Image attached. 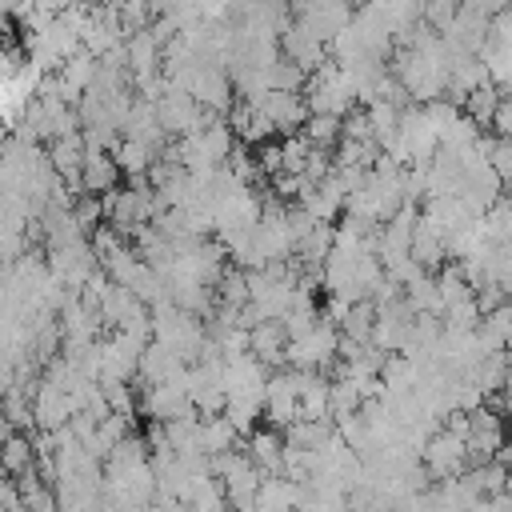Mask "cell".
<instances>
[{"instance_id":"cell-1","label":"cell","mask_w":512,"mask_h":512,"mask_svg":"<svg viewBox=\"0 0 512 512\" xmlns=\"http://www.w3.org/2000/svg\"><path fill=\"white\" fill-rule=\"evenodd\" d=\"M308 108L312 112H336V116H348L356 104H360V92H356V80L348 76V68L340 60H324L312 76H308Z\"/></svg>"},{"instance_id":"cell-2","label":"cell","mask_w":512,"mask_h":512,"mask_svg":"<svg viewBox=\"0 0 512 512\" xmlns=\"http://www.w3.org/2000/svg\"><path fill=\"white\" fill-rule=\"evenodd\" d=\"M264 416L276 428H288L292 420H300V368H276L268 376L264 388Z\"/></svg>"},{"instance_id":"cell-3","label":"cell","mask_w":512,"mask_h":512,"mask_svg":"<svg viewBox=\"0 0 512 512\" xmlns=\"http://www.w3.org/2000/svg\"><path fill=\"white\" fill-rule=\"evenodd\" d=\"M256 108H264L268 116H272V124H276V132H284V136H292V132H300L304 128V120L312 116V108H308V96H300V88H268V92H260V96H248Z\"/></svg>"},{"instance_id":"cell-4","label":"cell","mask_w":512,"mask_h":512,"mask_svg":"<svg viewBox=\"0 0 512 512\" xmlns=\"http://www.w3.org/2000/svg\"><path fill=\"white\" fill-rule=\"evenodd\" d=\"M140 356H144V340H136L124 328H116V336L100 340V380H132V376H140Z\"/></svg>"},{"instance_id":"cell-5","label":"cell","mask_w":512,"mask_h":512,"mask_svg":"<svg viewBox=\"0 0 512 512\" xmlns=\"http://www.w3.org/2000/svg\"><path fill=\"white\" fill-rule=\"evenodd\" d=\"M468 460H472L468 440H464L460 432H452V428H436V432L428 436V444H424V464H428V472H432L436 480L460 476Z\"/></svg>"},{"instance_id":"cell-6","label":"cell","mask_w":512,"mask_h":512,"mask_svg":"<svg viewBox=\"0 0 512 512\" xmlns=\"http://www.w3.org/2000/svg\"><path fill=\"white\" fill-rule=\"evenodd\" d=\"M280 52L284 56H292L308 76L328 60V40H320L300 16H292V20H284V28H280Z\"/></svg>"},{"instance_id":"cell-7","label":"cell","mask_w":512,"mask_h":512,"mask_svg":"<svg viewBox=\"0 0 512 512\" xmlns=\"http://www.w3.org/2000/svg\"><path fill=\"white\" fill-rule=\"evenodd\" d=\"M440 36L448 40V48H452V52H484V44L492 40V16H484V12H476V8H464V4H460L456 20H452Z\"/></svg>"},{"instance_id":"cell-8","label":"cell","mask_w":512,"mask_h":512,"mask_svg":"<svg viewBox=\"0 0 512 512\" xmlns=\"http://www.w3.org/2000/svg\"><path fill=\"white\" fill-rule=\"evenodd\" d=\"M188 92H192V96H196L204 108H212V112L228 116V104H232V84H228V72H224V68H216V60H200V68L192 72Z\"/></svg>"},{"instance_id":"cell-9","label":"cell","mask_w":512,"mask_h":512,"mask_svg":"<svg viewBox=\"0 0 512 512\" xmlns=\"http://www.w3.org/2000/svg\"><path fill=\"white\" fill-rule=\"evenodd\" d=\"M504 448V424L492 408H472V428H468V452L472 460H488Z\"/></svg>"},{"instance_id":"cell-10","label":"cell","mask_w":512,"mask_h":512,"mask_svg":"<svg viewBox=\"0 0 512 512\" xmlns=\"http://www.w3.org/2000/svg\"><path fill=\"white\" fill-rule=\"evenodd\" d=\"M252 352L268 368H288V328H284V320H260L252 328Z\"/></svg>"},{"instance_id":"cell-11","label":"cell","mask_w":512,"mask_h":512,"mask_svg":"<svg viewBox=\"0 0 512 512\" xmlns=\"http://www.w3.org/2000/svg\"><path fill=\"white\" fill-rule=\"evenodd\" d=\"M244 448H248V456H252L264 472H284V448H288V440L280 436L276 424H272V428H256Z\"/></svg>"},{"instance_id":"cell-12","label":"cell","mask_w":512,"mask_h":512,"mask_svg":"<svg viewBox=\"0 0 512 512\" xmlns=\"http://www.w3.org/2000/svg\"><path fill=\"white\" fill-rule=\"evenodd\" d=\"M120 172H124V168H120L116 152L108 156L104 148H88V160H84V172H80L84 192H108V188H116Z\"/></svg>"},{"instance_id":"cell-13","label":"cell","mask_w":512,"mask_h":512,"mask_svg":"<svg viewBox=\"0 0 512 512\" xmlns=\"http://www.w3.org/2000/svg\"><path fill=\"white\" fill-rule=\"evenodd\" d=\"M244 436H240V428L228 420V412H216V416H204L200 420V448L208 452V456H216V452H228V448H236Z\"/></svg>"},{"instance_id":"cell-14","label":"cell","mask_w":512,"mask_h":512,"mask_svg":"<svg viewBox=\"0 0 512 512\" xmlns=\"http://www.w3.org/2000/svg\"><path fill=\"white\" fill-rule=\"evenodd\" d=\"M156 148L152 144H144V140H136V136H124L120 144H116V160H120V168H124V176L128 180H140V176H148V168L156 164Z\"/></svg>"},{"instance_id":"cell-15","label":"cell","mask_w":512,"mask_h":512,"mask_svg":"<svg viewBox=\"0 0 512 512\" xmlns=\"http://www.w3.org/2000/svg\"><path fill=\"white\" fill-rule=\"evenodd\" d=\"M32 464H36V440H32V432L8 428V432H4V472L20 476V472H28Z\"/></svg>"},{"instance_id":"cell-16","label":"cell","mask_w":512,"mask_h":512,"mask_svg":"<svg viewBox=\"0 0 512 512\" xmlns=\"http://www.w3.org/2000/svg\"><path fill=\"white\" fill-rule=\"evenodd\" d=\"M224 412H228V420L240 428V436L248 440V436L256 432V420L264 416V396H260V392H232Z\"/></svg>"},{"instance_id":"cell-17","label":"cell","mask_w":512,"mask_h":512,"mask_svg":"<svg viewBox=\"0 0 512 512\" xmlns=\"http://www.w3.org/2000/svg\"><path fill=\"white\" fill-rule=\"evenodd\" d=\"M404 300L416 308V312H440L444 316V300H440V284L432 272H420L404 284Z\"/></svg>"},{"instance_id":"cell-18","label":"cell","mask_w":512,"mask_h":512,"mask_svg":"<svg viewBox=\"0 0 512 512\" xmlns=\"http://www.w3.org/2000/svg\"><path fill=\"white\" fill-rule=\"evenodd\" d=\"M400 112H404V104H396V100H372V104H368L372 136H376V144H380V148L400 132Z\"/></svg>"},{"instance_id":"cell-19","label":"cell","mask_w":512,"mask_h":512,"mask_svg":"<svg viewBox=\"0 0 512 512\" xmlns=\"http://www.w3.org/2000/svg\"><path fill=\"white\" fill-rule=\"evenodd\" d=\"M216 300L220 304H232V308H244L252 300V284H248V268L232 264L224 268V276L216 280Z\"/></svg>"},{"instance_id":"cell-20","label":"cell","mask_w":512,"mask_h":512,"mask_svg":"<svg viewBox=\"0 0 512 512\" xmlns=\"http://www.w3.org/2000/svg\"><path fill=\"white\" fill-rule=\"evenodd\" d=\"M300 132H304L316 148H332V144L344 136V116H336V112H312Z\"/></svg>"},{"instance_id":"cell-21","label":"cell","mask_w":512,"mask_h":512,"mask_svg":"<svg viewBox=\"0 0 512 512\" xmlns=\"http://www.w3.org/2000/svg\"><path fill=\"white\" fill-rule=\"evenodd\" d=\"M484 64H488V76L500 92H512V44H500V40H488L484 44Z\"/></svg>"},{"instance_id":"cell-22","label":"cell","mask_w":512,"mask_h":512,"mask_svg":"<svg viewBox=\"0 0 512 512\" xmlns=\"http://www.w3.org/2000/svg\"><path fill=\"white\" fill-rule=\"evenodd\" d=\"M500 100H504V92L488 80V84H480V88H472L468 92V100H464V112L468 116H476L480 124H492L496 120V108H500Z\"/></svg>"},{"instance_id":"cell-23","label":"cell","mask_w":512,"mask_h":512,"mask_svg":"<svg viewBox=\"0 0 512 512\" xmlns=\"http://www.w3.org/2000/svg\"><path fill=\"white\" fill-rule=\"evenodd\" d=\"M360 404H364L360 380L340 372V376L332 380V420H336V416H348V412H360Z\"/></svg>"},{"instance_id":"cell-24","label":"cell","mask_w":512,"mask_h":512,"mask_svg":"<svg viewBox=\"0 0 512 512\" xmlns=\"http://www.w3.org/2000/svg\"><path fill=\"white\" fill-rule=\"evenodd\" d=\"M484 224H488V236H492L496 244L512 240V196H500V200L484 212Z\"/></svg>"},{"instance_id":"cell-25","label":"cell","mask_w":512,"mask_h":512,"mask_svg":"<svg viewBox=\"0 0 512 512\" xmlns=\"http://www.w3.org/2000/svg\"><path fill=\"white\" fill-rule=\"evenodd\" d=\"M268 76H272V88H304V84H308V72H304L292 56H280V60L268 68Z\"/></svg>"},{"instance_id":"cell-26","label":"cell","mask_w":512,"mask_h":512,"mask_svg":"<svg viewBox=\"0 0 512 512\" xmlns=\"http://www.w3.org/2000/svg\"><path fill=\"white\" fill-rule=\"evenodd\" d=\"M120 16H124V32L132 36V32H140V28H148V20L156 16V4H152V0H124V8H120Z\"/></svg>"},{"instance_id":"cell-27","label":"cell","mask_w":512,"mask_h":512,"mask_svg":"<svg viewBox=\"0 0 512 512\" xmlns=\"http://www.w3.org/2000/svg\"><path fill=\"white\" fill-rule=\"evenodd\" d=\"M100 384H104V396H108V408L112 412H124V416L136 412V396H132L128 380H100Z\"/></svg>"},{"instance_id":"cell-28","label":"cell","mask_w":512,"mask_h":512,"mask_svg":"<svg viewBox=\"0 0 512 512\" xmlns=\"http://www.w3.org/2000/svg\"><path fill=\"white\" fill-rule=\"evenodd\" d=\"M344 136H352V140H376V136H372L368 108H352V112L344 116Z\"/></svg>"},{"instance_id":"cell-29","label":"cell","mask_w":512,"mask_h":512,"mask_svg":"<svg viewBox=\"0 0 512 512\" xmlns=\"http://www.w3.org/2000/svg\"><path fill=\"white\" fill-rule=\"evenodd\" d=\"M488 164L504 176V184L512 180V140H504V136H496V144H492V152H488Z\"/></svg>"},{"instance_id":"cell-30","label":"cell","mask_w":512,"mask_h":512,"mask_svg":"<svg viewBox=\"0 0 512 512\" xmlns=\"http://www.w3.org/2000/svg\"><path fill=\"white\" fill-rule=\"evenodd\" d=\"M260 168H264V176H280L284 172V144H260Z\"/></svg>"},{"instance_id":"cell-31","label":"cell","mask_w":512,"mask_h":512,"mask_svg":"<svg viewBox=\"0 0 512 512\" xmlns=\"http://www.w3.org/2000/svg\"><path fill=\"white\" fill-rule=\"evenodd\" d=\"M492 40L512 44V4H508V8H500V12L492 16Z\"/></svg>"},{"instance_id":"cell-32","label":"cell","mask_w":512,"mask_h":512,"mask_svg":"<svg viewBox=\"0 0 512 512\" xmlns=\"http://www.w3.org/2000/svg\"><path fill=\"white\" fill-rule=\"evenodd\" d=\"M492 128H496V136H504V140H512V92L500 100V108H496V120H492Z\"/></svg>"},{"instance_id":"cell-33","label":"cell","mask_w":512,"mask_h":512,"mask_svg":"<svg viewBox=\"0 0 512 512\" xmlns=\"http://www.w3.org/2000/svg\"><path fill=\"white\" fill-rule=\"evenodd\" d=\"M504 352H508V356H512V336H508V344H504Z\"/></svg>"}]
</instances>
